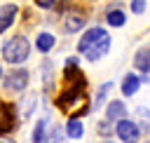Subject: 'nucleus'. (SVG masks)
Instances as JSON below:
<instances>
[{
	"label": "nucleus",
	"instance_id": "nucleus-1",
	"mask_svg": "<svg viewBox=\"0 0 150 143\" xmlns=\"http://www.w3.org/2000/svg\"><path fill=\"white\" fill-rule=\"evenodd\" d=\"M63 91L56 96V108L66 115H70V120H77V110L75 105H80V113L89 110L87 103V77L84 73L77 68V59H68L66 61V73H63Z\"/></svg>",
	"mask_w": 150,
	"mask_h": 143
},
{
	"label": "nucleus",
	"instance_id": "nucleus-2",
	"mask_svg": "<svg viewBox=\"0 0 150 143\" xmlns=\"http://www.w3.org/2000/svg\"><path fill=\"white\" fill-rule=\"evenodd\" d=\"M80 52L89 59V61H98L101 56H105V52L110 49V35L103 28H91L82 35L80 40Z\"/></svg>",
	"mask_w": 150,
	"mask_h": 143
},
{
	"label": "nucleus",
	"instance_id": "nucleus-3",
	"mask_svg": "<svg viewBox=\"0 0 150 143\" xmlns=\"http://www.w3.org/2000/svg\"><path fill=\"white\" fill-rule=\"evenodd\" d=\"M28 52H30V45L23 35H16V38L7 40L5 47H2V56L9 63H23L28 59Z\"/></svg>",
	"mask_w": 150,
	"mask_h": 143
},
{
	"label": "nucleus",
	"instance_id": "nucleus-4",
	"mask_svg": "<svg viewBox=\"0 0 150 143\" xmlns=\"http://www.w3.org/2000/svg\"><path fill=\"white\" fill-rule=\"evenodd\" d=\"M16 127V108L14 103H0V136L9 134Z\"/></svg>",
	"mask_w": 150,
	"mask_h": 143
},
{
	"label": "nucleus",
	"instance_id": "nucleus-5",
	"mask_svg": "<svg viewBox=\"0 0 150 143\" xmlns=\"http://www.w3.org/2000/svg\"><path fill=\"white\" fill-rule=\"evenodd\" d=\"M117 136L124 141V143H136L141 138V131H138V124L131 122V120H120L117 122Z\"/></svg>",
	"mask_w": 150,
	"mask_h": 143
},
{
	"label": "nucleus",
	"instance_id": "nucleus-6",
	"mask_svg": "<svg viewBox=\"0 0 150 143\" xmlns=\"http://www.w3.org/2000/svg\"><path fill=\"white\" fill-rule=\"evenodd\" d=\"M26 82H28V73H26V70H14V73L7 75L5 87H7L9 91H21V89L26 87Z\"/></svg>",
	"mask_w": 150,
	"mask_h": 143
},
{
	"label": "nucleus",
	"instance_id": "nucleus-7",
	"mask_svg": "<svg viewBox=\"0 0 150 143\" xmlns=\"http://www.w3.org/2000/svg\"><path fill=\"white\" fill-rule=\"evenodd\" d=\"M14 16H16V5H5V7H0V33H5L9 26H12V21H14Z\"/></svg>",
	"mask_w": 150,
	"mask_h": 143
},
{
	"label": "nucleus",
	"instance_id": "nucleus-8",
	"mask_svg": "<svg viewBox=\"0 0 150 143\" xmlns=\"http://www.w3.org/2000/svg\"><path fill=\"white\" fill-rule=\"evenodd\" d=\"M134 63H136L138 70H143V73L148 75V73H150V47H143V49L134 56Z\"/></svg>",
	"mask_w": 150,
	"mask_h": 143
},
{
	"label": "nucleus",
	"instance_id": "nucleus-9",
	"mask_svg": "<svg viewBox=\"0 0 150 143\" xmlns=\"http://www.w3.org/2000/svg\"><path fill=\"white\" fill-rule=\"evenodd\" d=\"M138 87H141V80H138L136 75H127L124 82H122V94H124V96H131V94L138 91Z\"/></svg>",
	"mask_w": 150,
	"mask_h": 143
},
{
	"label": "nucleus",
	"instance_id": "nucleus-10",
	"mask_svg": "<svg viewBox=\"0 0 150 143\" xmlns=\"http://www.w3.org/2000/svg\"><path fill=\"white\" fill-rule=\"evenodd\" d=\"M124 113H127V108H124V103L122 101H112L110 105H108V124L112 122V120H120V117H124Z\"/></svg>",
	"mask_w": 150,
	"mask_h": 143
},
{
	"label": "nucleus",
	"instance_id": "nucleus-11",
	"mask_svg": "<svg viewBox=\"0 0 150 143\" xmlns=\"http://www.w3.org/2000/svg\"><path fill=\"white\" fill-rule=\"evenodd\" d=\"M66 134H68V138H82V134H84L82 122H80V120H68V124H66Z\"/></svg>",
	"mask_w": 150,
	"mask_h": 143
},
{
	"label": "nucleus",
	"instance_id": "nucleus-12",
	"mask_svg": "<svg viewBox=\"0 0 150 143\" xmlns=\"http://www.w3.org/2000/svg\"><path fill=\"white\" fill-rule=\"evenodd\" d=\"M82 23H84V16H82V14H70V16L66 19V30H68V33H75V30L82 28Z\"/></svg>",
	"mask_w": 150,
	"mask_h": 143
},
{
	"label": "nucleus",
	"instance_id": "nucleus-13",
	"mask_svg": "<svg viewBox=\"0 0 150 143\" xmlns=\"http://www.w3.org/2000/svg\"><path fill=\"white\" fill-rule=\"evenodd\" d=\"M35 45H38L40 52H49V49L54 47V35H49V33H40L38 40H35Z\"/></svg>",
	"mask_w": 150,
	"mask_h": 143
},
{
	"label": "nucleus",
	"instance_id": "nucleus-14",
	"mask_svg": "<svg viewBox=\"0 0 150 143\" xmlns=\"http://www.w3.org/2000/svg\"><path fill=\"white\" fill-rule=\"evenodd\" d=\"M110 89H112V82H105V84H103V87L98 89V94H96V101H94V103H91L89 108H91V110H96V108H98V105L103 103V98H105V94H108Z\"/></svg>",
	"mask_w": 150,
	"mask_h": 143
},
{
	"label": "nucleus",
	"instance_id": "nucleus-15",
	"mask_svg": "<svg viewBox=\"0 0 150 143\" xmlns=\"http://www.w3.org/2000/svg\"><path fill=\"white\" fill-rule=\"evenodd\" d=\"M108 23H110V26H122V23H124V12L110 9V12H108Z\"/></svg>",
	"mask_w": 150,
	"mask_h": 143
},
{
	"label": "nucleus",
	"instance_id": "nucleus-16",
	"mask_svg": "<svg viewBox=\"0 0 150 143\" xmlns=\"http://www.w3.org/2000/svg\"><path fill=\"white\" fill-rule=\"evenodd\" d=\"M42 129H45V122L40 120V122L35 124V129H33V136H30V138H33V143H42V138H45Z\"/></svg>",
	"mask_w": 150,
	"mask_h": 143
},
{
	"label": "nucleus",
	"instance_id": "nucleus-17",
	"mask_svg": "<svg viewBox=\"0 0 150 143\" xmlns=\"http://www.w3.org/2000/svg\"><path fill=\"white\" fill-rule=\"evenodd\" d=\"M49 143H63V136H61V129L54 127V131L49 134Z\"/></svg>",
	"mask_w": 150,
	"mask_h": 143
},
{
	"label": "nucleus",
	"instance_id": "nucleus-18",
	"mask_svg": "<svg viewBox=\"0 0 150 143\" xmlns=\"http://www.w3.org/2000/svg\"><path fill=\"white\" fill-rule=\"evenodd\" d=\"M35 5H40V7H42V9H52V7H59V5H61V2H52V0H38V2H35Z\"/></svg>",
	"mask_w": 150,
	"mask_h": 143
},
{
	"label": "nucleus",
	"instance_id": "nucleus-19",
	"mask_svg": "<svg viewBox=\"0 0 150 143\" xmlns=\"http://www.w3.org/2000/svg\"><path fill=\"white\" fill-rule=\"evenodd\" d=\"M131 9H134L136 14H141V12L145 9V2H143V0H134V2H131Z\"/></svg>",
	"mask_w": 150,
	"mask_h": 143
},
{
	"label": "nucleus",
	"instance_id": "nucleus-20",
	"mask_svg": "<svg viewBox=\"0 0 150 143\" xmlns=\"http://www.w3.org/2000/svg\"><path fill=\"white\" fill-rule=\"evenodd\" d=\"M141 117H143V127L148 129V127H150V113H145V110H141Z\"/></svg>",
	"mask_w": 150,
	"mask_h": 143
},
{
	"label": "nucleus",
	"instance_id": "nucleus-21",
	"mask_svg": "<svg viewBox=\"0 0 150 143\" xmlns=\"http://www.w3.org/2000/svg\"><path fill=\"white\" fill-rule=\"evenodd\" d=\"M0 143H16L14 138H7V136H0Z\"/></svg>",
	"mask_w": 150,
	"mask_h": 143
},
{
	"label": "nucleus",
	"instance_id": "nucleus-22",
	"mask_svg": "<svg viewBox=\"0 0 150 143\" xmlns=\"http://www.w3.org/2000/svg\"><path fill=\"white\" fill-rule=\"evenodd\" d=\"M148 82H150V73H148Z\"/></svg>",
	"mask_w": 150,
	"mask_h": 143
},
{
	"label": "nucleus",
	"instance_id": "nucleus-23",
	"mask_svg": "<svg viewBox=\"0 0 150 143\" xmlns=\"http://www.w3.org/2000/svg\"><path fill=\"white\" fill-rule=\"evenodd\" d=\"M0 77H2V70H0Z\"/></svg>",
	"mask_w": 150,
	"mask_h": 143
},
{
	"label": "nucleus",
	"instance_id": "nucleus-24",
	"mask_svg": "<svg viewBox=\"0 0 150 143\" xmlns=\"http://www.w3.org/2000/svg\"><path fill=\"white\" fill-rule=\"evenodd\" d=\"M0 103H2V101H0Z\"/></svg>",
	"mask_w": 150,
	"mask_h": 143
}]
</instances>
